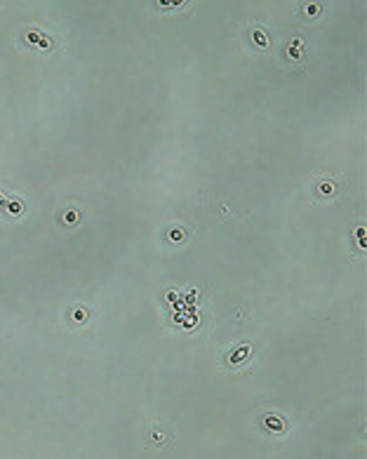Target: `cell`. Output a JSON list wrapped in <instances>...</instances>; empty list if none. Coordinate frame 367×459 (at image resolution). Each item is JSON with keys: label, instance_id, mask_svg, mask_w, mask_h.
Segmentation results:
<instances>
[{"label": "cell", "instance_id": "obj_3", "mask_svg": "<svg viewBox=\"0 0 367 459\" xmlns=\"http://www.w3.org/2000/svg\"><path fill=\"white\" fill-rule=\"evenodd\" d=\"M264 424H266L269 429H273V431H283V429H285V421L280 417H275V415H269V417L264 419Z\"/></svg>", "mask_w": 367, "mask_h": 459}, {"label": "cell", "instance_id": "obj_1", "mask_svg": "<svg viewBox=\"0 0 367 459\" xmlns=\"http://www.w3.org/2000/svg\"><path fill=\"white\" fill-rule=\"evenodd\" d=\"M24 40H26L31 47H40V50H50V47L55 45V40H52V38H47L45 33L36 31V28H28L26 36H24Z\"/></svg>", "mask_w": 367, "mask_h": 459}, {"label": "cell", "instance_id": "obj_6", "mask_svg": "<svg viewBox=\"0 0 367 459\" xmlns=\"http://www.w3.org/2000/svg\"><path fill=\"white\" fill-rule=\"evenodd\" d=\"M73 318H76V320H82V318H85V311H80V309L73 311Z\"/></svg>", "mask_w": 367, "mask_h": 459}, {"label": "cell", "instance_id": "obj_2", "mask_svg": "<svg viewBox=\"0 0 367 459\" xmlns=\"http://www.w3.org/2000/svg\"><path fill=\"white\" fill-rule=\"evenodd\" d=\"M247 356H250V346H247V344H245V346H238V349L229 356V363H231V365H240Z\"/></svg>", "mask_w": 367, "mask_h": 459}, {"label": "cell", "instance_id": "obj_4", "mask_svg": "<svg viewBox=\"0 0 367 459\" xmlns=\"http://www.w3.org/2000/svg\"><path fill=\"white\" fill-rule=\"evenodd\" d=\"M254 45L257 47H269V36L261 33V31H254Z\"/></svg>", "mask_w": 367, "mask_h": 459}, {"label": "cell", "instance_id": "obj_5", "mask_svg": "<svg viewBox=\"0 0 367 459\" xmlns=\"http://www.w3.org/2000/svg\"><path fill=\"white\" fill-rule=\"evenodd\" d=\"M64 221H66V224H73V221H78V212H76V210H68L66 215H64Z\"/></svg>", "mask_w": 367, "mask_h": 459}]
</instances>
